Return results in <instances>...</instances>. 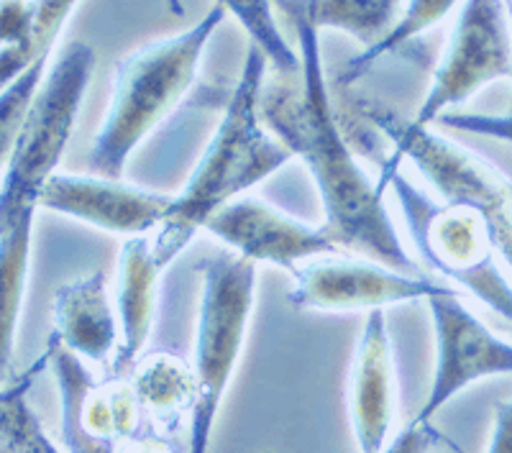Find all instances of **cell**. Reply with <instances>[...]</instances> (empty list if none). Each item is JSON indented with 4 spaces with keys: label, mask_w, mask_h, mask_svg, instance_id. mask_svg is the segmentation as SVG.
<instances>
[{
    "label": "cell",
    "mask_w": 512,
    "mask_h": 453,
    "mask_svg": "<svg viewBox=\"0 0 512 453\" xmlns=\"http://www.w3.org/2000/svg\"><path fill=\"white\" fill-rule=\"evenodd\" d=\"M274 3L292 16L303 72L295 80L272 75V80L264 82L259 98L264 126L292 157L303 159L326 210L323 226L341 249H354L364 259L387 264L397 272L420 274L418 259L395 231L384 192L356 162L354 146L338 126L318 44L320 31L310 24L297 0Z\"/></svg>",
    "instance_id": "obj_1"
},
{
    "label": "cell",
    "mask_w": 512,
    "mask_h": 453,
    "mask_svg": "<svg viewBox=\"0 0 512 453\" xmlns=\"http://www.w3.org/2000/svg\"><path fill=\"white\" fill-rule=\"evenodd\" d=\"M267 70L264 54L249 44L239 82L216 134L205 146L185 190L175 195L172 210L152 239V251L162 269L175 262L198 231H203L210 215H216L223 205L241 198L249 187L259 185L295 159L264 126L259 113Z\"/></svg>",
    "instance_id": "obj_2"
},
{
    "label": "cell",
    "mask_w": 512,
    "mask_h": 453,
    "mask_svg": "<svg viewBox=\"0 0 512 453\" xmlns=\"http://www.w3.org/2000/svg\"><path fill=\"white\" fill-rule=\"evenodd\" d=\"M223 21L226 11L216 3L190 29L118 59L111 103L88 157L95 175L121 180L136 146L175 111L192 88L200 59Z\"/></svg>",
    "instance_id": "obj_3"
},
{
    "label": "cell",
    "mask_w": 512,
    "mask_h": 453,
    "mask_svg": "<svg viewBox=\"0 0 512 453\" xmlns=\"http://www.w3.org/2000/svg\"><path fill=\"white\" fill-rule=\"evenodd\" d=\"M377 187L395 192L418 264L451 279L512 326V285L502 272V254L482 215L436 203L402 175L400 162L390 154L379 157Z\"/></svg>",
    "instance_id": "obj_4"
},
{
    "label": "cell",
    "mask_w": 512,
    "mask_h": 453,
    "mask_svg": "<svg viewBox=\"0 0 512 453\" xmlns=\"http://www.w3.org/2000/svg\"><path fill=\"white\" fill-rule=\"evenodd\" d=\"M95 70V52L70 41L49 64L8 167L0 177V236L29 210H39V192L57 175Z\"/></svg>",
    "instance_id": "obj_5"
},
{
    "label": "cell",
    "mask_w": 512,
    "mask_h": 453,
    "mask_svg": "<svg viewBox=\"0 0 512 453\" xmlns=\"http://www.w3.org/2000/svg\"><path fill=\"white\" fill-rule=\"evenodd\" d=\"M361 116L387 141L397 162L410 159L446 205L479 213L492 228L502 262L512 269V175L428 126H415L382 103H361Z\"/></svg>",
    "instance_id": "obj_6"
},
{
    "label": "cell",
    "mask_w": 512,
    "mask_h": 453,
    "mask_svg": "<svg viewBox=\"0 0 512 453\" xmlns=\"http://www.w3.org/2000/svg\"><path fill=\"white\" fill-rule=\"evenodd\" d=\"M200 285L195 382L198 400L190 415L187 453H208L216 415L246 341L256 295V264L223 249L198 264Z\"/></svg>",
    "instance_id": "obj_7"
},
{
    "label": "cell",
    "mask_w": 512,
    "mask_h": 453,
    "mask_svg": "<svg viewBox=\"0 0 512 453\" xmlns=\"http://www.w3.org/2000/svg\"><path fill=\"white\" fill-rule=\"evenodd\" d=\"M497 80H512V29L505 0H464L415 126H431Z\"/></svg>",
    "instance_id": "obj_8"
},
{
    "label": "cell",
    "mask_w": 512,
    "mask_h": 453,
    "mask_svg": "<svg viewBox=\"0 0 512 453\" xmlns=\"http://www.w3.org/2000/svg\"><path fill=\"white\" fill-rule=\"evenodd\" d=\"M49 364L62 400V443L70 453H116L118 443L146 423L126 374L95 382L82 359L49 338Z\"/></svg>",
    "instance_id": "obj_9"
},
{
    "label": "cell",
    "mask_w": 512,
    "mask_h": 453,
    "mask_svg": "<svg viewBox=\"0 0 512 453\" xmlns=\"http://www.w3.org/2000/svg\"><path fill=\"white\" fill-rule=\"evenodd\" d=\"M292 290L287 302L300 310L315 313H354V310H384L390 305L413 300H428L443 285L425 274L397 272L367 259H310L292 269Z\"/></svg>",
    "instance_id": "obj_10"
},
{
    "label": "cell",
    "mask_w": 512,
    "mask_h": 453,
    "mask_svg": "<svg viewBox=\"0 0 512 453\" xmlns=\"http://www.w3.org/2000/svg\"><path fill=\"white\" fill-rule=\"evenodd\" d=\"M425 302L436 331L438 359L431 392L418 418L431 420L469 384L497 374H512V343L489 331L448 287H441Z\"/></svg>",
    "instance_id": "obj_11"
},
{
    "label": "cell",
    "mask_w": 512,
    "mask_h": 453,
    "mask_svg": "<svg viewBox=\"0 0 512 453\" xmlns=\"http://www.w3.org/2000/svg\"><path fill=\"white\" fill-rule=\"evenodd\" d=\"M205 231L249 262L277 264L290 272L310 259L341 251V244L326 226L313 228L295 221L254 195H241L223 205L216 215H210Z\"/></svg>",
    "instance_id": "obj_12"
},
{
    "label": "cell",
    "mask_w": 512,
    "mask_h": 453,
    "mask_svg": "<svg viewBox=\"0 0 512 453\" xmlns=\"http://www.w3.org/2000/svg\"><path fill=\"white\" fill-rule=\"evenodd\" d=\"M175 195L100 175H57L39 192V208L90 223L108 233L144 236L159 228L172 210Z\"/></svg>",
    "instance_id": "obj_13"
},
{
    "label": "cell",
    "mask_w": 512,
    "mask_h": 453,
    "mask_svg": "<svg viewBox=\"0 0 512 453\" xmlns=\"http://www.w3.org/2000/svg\"><path fill=\"white\" fill-rule=\"evenodd\" d=\"M349 418L361 453H382L395 420V356L384 310L367 315L351 359Z\"/></svg>",
    "instance_id": "obj_14"
},
{
    "label": "cell",
    "mask_w": 512,
    "mask_h": 453,
    "mask_svg": "<svg viewBox=\"0 0 512 453\" xmlns=\"http://www.w3.org/2000/svg\"><path fill=\"white\" fill-rule=\"evenodd\" d=\"M118 313L108 297V277L103 269L64 282L54 292V333L64 349L80 359L105 364L118 349Z\"/></svg>",
    "instance_id": "obj_15"
},
{
    "label": "cell",
    "mask_w": 512,
    "mask_h": 453,
    "mask_svg": "<svg viewBox=\"0 0 512 453\" xmlns=\"http://www.w3.org/2000/svg\"><path fill=\"white\" fill-rule=\"evenodd\" d=\"M157 256L152 241L146 236H134L121 246L118 254V323H121V343L111 361L113 374H128L146 349L152 336L154 310H157L159 285Z\"/></svg>",
    "instance_id": "obj_16"
},
{
    "label": "cell",
    "mask_w": 512,
    "mask_h": 453,
    "mask_svg": "<svg viewBox=\"0 0 512 453\" xmlns=\"http://www.w3.org/2000/svg\"><path fill=\"white\" fill-rule=\"evenodd\" d=\"M128 382L141 402L146 423L162 433H172L182 418H190L198 400L195 369L182 356L152 351L128 369Z\"/></svg>",
    "instance_id": "obj_17"
},
{
    "label": "cell",
    "mask_w": 512,
    "mask_h": 453,
    "mask_svg": "<svg viewBox=\"0 0 512 453\" xmlns=\"http://www.w3.org/2000/svg\"><path fill=\"white\" fill-rule=\"evenodd\" d=\"M34 218L36 210H29L0 236V387L11 372L18 318L24 308Z\"/></svg>",
    "instance_id": "obj_18"
},
{
    "label": "cell",
    "mask_w": 512,
    "mask_h": 453,
    "mask_svg": "<svg viewBox=\"0 0 512 453\" xmlns=\"http://www.w3.org/2000/svg\"><path fill=\"white\" fill-rule=\"evenodd\" d=\"M318 31H344L364 49L377 47L400 18L405 0H297Z\"/></svg>",
    "instance_id": "obj_19"
},
{
    "label": "cell",
    "mask_w": 512,
    "mask_h": 453,
    "mask_svg": "<svg viewBox=\"0 0 512 453\" xmlns=\"http://www.w3.org/2000/svg\"><path fill=\"white\" fill-rule=\"evenodd\" d=\"M218 6L226 11V16L239 21V26L249 36V44L264 54L274 77H282V80L300 77L303 57L282 34L274 16V0H218Z\"/></svg>",
    "instance_id": "obj_20"
},
{
    "label": "cell",
    "mask_w": 512,
    "mask_h": 453,
    "mask_svg": "<svg viewBox=\"0 0 512 453\" xmlns=\"http://www.w3.org/2000/svg\"><path fill=\"white\" fill-rule=\"evenodd\" d=\"M47 364L49 354H44L24 377L0 390V453H59L26 400L31 382Z\"/></svg>",
    "instance_id": "obj_21"
},
{
    "label": "cell",
    "mask_w": 512,
    "mask_h": 453,
    "mask_svg": "<svg viewBox=\"0 0 512 453\" xmlns=\"http://www.w3.org/2000/svg\"><path fill=\"white\" fill-rule=\"evenodd\" d=\"M459 0H405L402 6L400 18L397 24L392 26V31L379 41L377 47L364 49L356 57H351L346 62L344 72H341V82L351 85L354 80H359L361 75H367L374 67L377 59H382L384 54H392L397 49H402L405 44H410L413 39H418L420 34H425L428 29L438 26L448 13L454 11Z\"/></svg>",
    "instance_id": "obj_22"
},
{
    "label": "cell",
    "mask_w": 512,
    "mask_h": 453,
    "mask_svg": "<svg viewBox=\"0 0 512 453\" xmlns=\"http://www.w3.org/2000/svg\"><path fill=\"white\" fill-rule=\"evenodd\" d=\"M49 64H52V57L39 59L36 64H31L24 75L16 77L8 88L0 90V177L6 172L8 159H11L13 149H16L21 128H24L26 116H29L31 103H34L36 93H39L41 82L47 77Z\"/></svg>",
    "instance_id": "obj_23"
},
{
    "label": "cell",
    "mask_w": 512,
    "mask_h": 453,
    "mask_svg": "<svg viewBox=\"0 0 512 453\" xmlns=\"http://www.w3.org/2000/svg\"><path fill=\"white\" fill-rule=\"evenodd\" d=\"M438 121L448 128L464 131V134L512 144V113H507V116H492V113H443Z\"/></svg>",
    "instance_id": "obj_24"
},
{
    "label": "cell",
    "mask_w": 512,
    "mask_h": 453,
    "mask_svg": "<svg viewBox=\"0 0 512 453\" xmlns=\"http://www.w3.org/2000/svg\"><path fill=\"white\" fill-rule=\"evenodd\" d=\"M438 438L441 436L431 425V420L415 418L408 428L397 433L395 441L382 448V453H431Z\"/></svg>",
    "instance_id": "obj_25"
},
{
    "label": "cell",
    "mask_w": 512,
    "mask_h": 453,
    "mask_svg": "<svg viewBox=\"0 0 512 453\" xmlns=\"http://www.w3.org/2000/svg\"><path fill=\"white\" fill-rule=\"evenodd\" d=\"M169 436L172 433H162L154 425L144 423L136 433H131V436L118 443L116 453H185Z\"/></svg>",
    "instance_id": "obj_26"
},
{
    "label": "cell",
    "mask_w": 512,
    "mask_h": 453,
    "mask_svg": "<svg viewBox=\"0 0 512 453\" xmlns=\"http://www.w3.org/2000/svg\"><path fill=\"white\" fill-rule=\"evenodd\" d=\"M487 453H512V400L497 402Z\"/></svg>",
    "instance_id": "obj_27"
},
{
    "label": "cell",
    "mask_w": 512,
    "mask_h": 453,
    "mask_svg": "<svg viewBox=\"0 0 512 453\" xmlns=\"http://www.w3.org/2000/svg\"><path fill=\"white\" fill-rule=\"evenodd\" d=\"M505 11H507V21H510V29H512V0H505ZM512 113V108H510Z\"/></svg>",
    "instance_id": "obj_28"
},
{
    "label": "cell",
    "mask_w": 512,
    "mask_h": 453,
    "mask_svg": "<svg viewBox=\"0 0 512 453\" xmlns=\"http://www.w3.org/2000/svg\"><path fill=\"white\" fill-rule=\"evenodd\" d=\"M169 6L175 8V13H182V6H180V0H169Z\"/></svg>",
    "instance_id": "obj_29"
}]
</instances>
